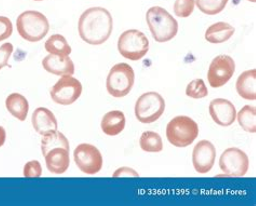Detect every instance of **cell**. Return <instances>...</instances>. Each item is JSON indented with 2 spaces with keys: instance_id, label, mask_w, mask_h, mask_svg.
<instances>
[{
  "instance_id": "6da1fadb",
  "label": "cell",
  "mask_w": 256,
  "mask_h": 206,
  "mask_svg": "<svg viewBox=\"0 0 256 206\" xmlns=\"http://www.w3.org/2000/svg\"><path fill=\"white\" fill-rule=\"evenodd\" d=\"M114 21L110 12L104 8H90L79 18L78 30L82 40L92 45L105 43L112 36Z\"/></svg>"
},
{
  "instance_id": "7a4b0ae2",
  "label": "cell",
  "mask_w": 256,
  "mask_h": 206,
  "mask_svg": "<svg viewBox=\"0 0 256 206\" xmlns=\"http://www.w3.org/2000/svg\"><path fill=\"white\" fill-rule=\"evenodd\" d=\"M146 22L154 39L159 43L172 40L178 32L176 19L161 6H152L147 11Z\"/></svg>"
},
{
  "instance_id": "3957f363",
  "label": "cell",
  "mask_w": 256,
  "mask_h": 206,
  "mask_svg": "<svg viewBox=\"0 0 256 206\" xmlns=\"http://www.w3.org/2000/svg\"><path fill=\"white\" fill-rule=\"evenodd\" d=\"M16 28L20 36L26 41L38 42L48 35L49 19L38 11H26L18 17Z\"/></svg>"
},
{
  "instance_id": "277c9868",
  "label": "cell",
  "mask_w": 256,
  "mask_h": 206,
  "mask_svg": "<svg viewBox=\"0 0 256 206\" xmlns=\"http://www.w3.org/2000/svg\"><path fill=\"white\" fill-rule=\"evenodd\" d=\"M198 135V123L188 116L175 117L166 125V138L175 147H188L196 141Z\"/></svg>"
},
{
  "instance_id": "5b68a950",
  "label": "cell",
  "mask_w": 256,
  "mask_h": 206,
  "mask_svg": "<svg viewBox=\"0 0 256 206\" xmlns=\"http://www.w3.org/2000/svg\"><path fill=\"white\" fill-rule=\"evenodd\" d=\"M136 82V72L129 64L119 63L110 69L106 80V88L114 97H124L132 91Z\"/></svg>"
},
{
  "instance_id": "8992f818",
  "label": "cell",
  "mask_w": 256,
  "mask_h": 206,
  "mask_svg": "<svg viewBox=\"0 0 256 206\" xmlns=\"http://www.w3.org/2000/svg\"><path fill=\"white\" fill-rule=\"evenodd\" d=\"M118 50L124 58L136 62L150 51V40L144 32L138 29L126 30L119 37Z\"/></svg>"
},
{
  "instance_id": "52a82bcc",
  "label": "cell",
  "mask_w": 256,
  "mask_h": 206,
  "mask_svg": "<svg viewBox=\"0 0 256 206\" xmlns=\"http://www.w3.org/2000/svg\"><path fill=\"white\" fill-rule=\"evenodd\" d=\"M166 101L157 92H147L140 95L136 104V119L142 123H154L164 115Z\"/></svg>"
},
{
  "instance_id": "ba28073f",
  "label": "cell",
  "mask_w": 256,
  "mask_h": 206,
  "mask_svg": "<svg viewBox=\"0 0 256 206\" xmlns=\"http://www.w3.org/2000/svg\"><path fill=\"white\" fill-rule=\"evenodd\" d=\"M82 94V84L77 78L64 75L51 90V98L58 105H72Z\"/></svg>"
},
{
  "instance_id": "9c48e42d",
  "label": "cell",
  "mask_w": 256,
  "mask_h": 206,
  "mask_svg": "<svg viewBox=\"0 0 256 206\" xmlns=\"http://www.w3.org/2000/svg\"><path fill=\"white\" fill-rule=\"evenodd\" d=\"M74 158L79 170L88 175L98 174L104 164L100 151L91 144H80L74 151Z\"/></svg>"
},
{
  "instance_id": "30bf717a",
  "label": "cell",
  "mask_w": 256,
  "mask_h": 206,
  "mask_svg": "<svg viewBox=\"0 0 256 206\" xmlns=\"http://www.w3.org/2000/svg\"><path fill=\"white\" fill-rule=\"evenodd\" d=\"M220 166L226 176H244L250 168V159L244 150L230 147L222 154Z\"/></svg>"
},
{
  "instance_id": "8fae6325",
  "label": "cell",
  "mask_w": 256,
  "mask_h": 206,
  "mask_svg": "<svg viewBox=\"0 0 256 206\" xmlns=\"http://www.w3.org/2000/svg\"><path fill=\"white\" fill-rule=\"evenodd\" d=\"M236 63L229 55L222 54L215 57L208 71V80L212 88H222L234 75Z\"/></svg>"
},
{
  "instance_id": "7c38bea8",
  "label": "cell",
  "mask_w": 256,
  "mask_h": 206,
  "mask_svg": "<svg viewBox=\"0 0 256 206\" xmlns=\"http://www.w3.org/2000/svg\"><path fill=\"white\" fill-rule=\"evenodd\" d=\"M216 159V148L210 141H200L194 148L192 163L200 174H206L210 172Z\"/></svg>"
},
{
  "instance_id": "4fadbf2b",
  "label": "cell",
  "mask_w": 256,
  "mask_h": 206,
  "mask_svg": "<svg viewBox=\"0 0 256 206\" xmlns=\"http://www.w3.org/2000/svg\"><path fill=\"white\" fill-rule=\"evenodd\" d=\"M210 115L216 124L229 126L237 119V109L228 99L216 98L210 103Z\"/></svg>"
},
{
  "instance_id": "5bb4252c",
  "label": "cell",
  "mask_w": 256,
  "mask_h": 206,
  "mask_svg": "<svg viewBox=\"0 0 256 206\" xmlns=\"http://www.w3.org/2000/svg\"><path fill=\"white\" fill-rule=\"evenodd\" d=\"M42 66L46 71L56 76L75 74V64L70 56L49 54L44 58Z\"/></svg>"
},
{
  "instance_id": "9a60e30c",
  "label": "cell",
  "mask_w": 256,
  "mask_h": 206,
  "mask_svg": "<svg viewBox=\"0 0 256 206\" xmlns=\"http://www.w3.org/2000/svg\"><path fill=\"white\" fill-rule=\"evenodd\" d=\"M32 122L34 129L42 135L56 131L58 128V123L54 114L46 107H39L34 111Z\"/></svg>"
},
{
  "instance_id": "2e32d148",
  "label": "cell",
  "mask_w": 256,
  "mask_h": 206,
  "mask_svg": "<svg viewBox=\"0 0 256 206\" xmlns=\"http://www.w3.org/2000/svg\"><path fill=\"white\" fill-rule=\"evenodd\" d=\"M44 158L46 168L53 174H64L70 168V158L68 149L63 147L54 148L50 150Z\"/></svg>"
},
{
  "instance_id": "e0dca14e",
  "label": "cell",
  "mask_w": 256,
  "mask_h": 206,
  "mask_svg": "<svg viewBox=\"0 0 256 206\" xmlns=\"http://www.w3.org/2000/svg\"><path fill=\"white\" fill-rule=\"evenodd\" d=\"M126 116L122 111L112 110L107 112L102 119V130L106 135H119L126 128Z\"/></svg>"
},
{
  "instance_id": "ac0fdd59",
  "label": "cell",
  "mask_w": 256,
  "mask_h": 206,
  "mask_svg": "<svg viewBox=\"0 0 256 206\" xmlns=\"http://www.w3.org/2000/svg\"><path fill=\"white\" fill-rule=\"evenodd\" d=\"M238 94L248 101H255L256 99V70H246L239 76L237 83H236Z\"/></svg>"
},
{
  "instance_id": "d6986e66",
  "label": "cell",
  "mask_w": 256,
  "mask_h": 206,
  "mask_svg": "<svg viewBox=\"0 0 256 206\" xmlns=\"http://www.w3.org/2000/svg\"><path fill=\"white\" fill-rule=\"evenodd\" d=\"M6 107L10 114L20 121H25L30 111V103L24 95L20 93H12L6 99Z\"/></svg>"
},
{
  "instance_id": "ffe728a7",
  "label": "cell",
  "mask_w": 256,
  "mask_h": 206,
  "mask_svg": "<svg viewBox=\"0 0 256 206\" xmlns=\"http://www.w3.org/2000/svg\"><path fill=\"white\" fill-rule=\"evenodd\" d=\"M234 34V27L225 22L211 25L206 31V40L210 43L218 44L228 41Z\"/></svg>"
},
{
  "instance_id": "44dd1931",
  "label": "cell",
  "mask_w": 256,
  "mask_h": 206,
  "mask_svg": "<svg viewBox=\"0 0 256 206\" xmlns=\"http://www.w3.org/2000/svg\"><path fill=\"white\" fill-rule=\"evenodd\" d=\"M58 147H63L68 150L70 148L68 139L66 138L63 133L56 130L50 133H46V134L44 135V138L42 141V151L44 156L48 154L50 150Z\"/></svg>"
},
{
  "instance_id": "7402d4cb",
  "label": "cell",
  "mask_w": 256,
  "mask_h": 206,
  "mask_svg": "<svg viewBox=\"0 0 256 206\" xmlns=\"http://www.w3.org/2000/svg\"><path fill=\"white\" fill-rule=\"evenodd\" d=\"M44 48L50 54L70 56L72 53V46L67 42L66 38L62 35H53L46 41Z\"/></svg>"
},
{
  "instance_id": "603a6c76",
  "label": "cell",
  "mask_w": 256,
  "mask_h": 206,
  "mask_svg": "<svg viewBox=\"0 0 256 206\" xmlns=\"http://www.w3.org/2000/svg\"><path fill=\"white\" fill-rule=\"evenodd\" d=\"M140 146L146 152H160L164 150L162 138L156 132H144L140 139Z\"/></svg>"
},
{
  "instance_id": "cb8c5ba5",
  "label": "cell",
  "mask_w": 256,
  "mask_h": 206,
  "mask_svg": "<svg viewBox=\"0 0 256 206\" xmlns=\"http://www.w3.org/2000/svg\"><path fill=\"white\" fill-rule=\"evenodd\" d=\"M237 119L240 126L244 131L256 133V109L254 106H244L237 114Z\"/></svg>"
},
{
  "instance_id": "d4e9b609",
  "label": "cell",
  "mask_w": 256,
  "mask_h": 206,
  "mask_svg": "<svg viewBox=\"0 0 256 206\" xmlns=\"http://www.w3.org/2000/svg\"><path fill=\"white\" fill-rule=\"evenodd\" d=\"M199 10L208 15H216L223 12L229 0H194Z\"/></svg>"
},
{
  "instance_id": "484cf974",
  "label": "cell",
  "mask_w": 256,
  "mask_h": 206,
  "mask_svg": "<svg viewBox=\"0 0 256 206\" xmlns=\"http://www.w3.org/2000/svg\"><path fill=\"white\" fill-rule=\"evenodd\" d=\"M186 95L194 99L204 98L208 95V86L202 79H196L192 80L186 88Z\"/></svg>"
},
{
  "instance_id": "4316f807",
  "label": "cell",
  "mask_w": 256,
  "mask_h": 206,
  "mask_svg": "<svg viewBox=\"0 0 256 206\" xmlns=\"http://www.w3.org/2000/svg\"><path fill=\"white\" fill-rule=\"evenodd\" d=\"M194 6H196L194 0H176L174 3V13L182 18L190 17L192 14Z\"/></svg>"
},
{
  "instance_id": "83f0119b",
  "label": "cell",
  "mask_w": 256,
  "mask_h": 206,
  "mask_svg": "<svg viewBox=\"0 0 256 206\" xmlns=\"http://www.w3.org/2000/svg\"><path fill=\"white\" fill-rule=\"evenodd\" d=\"M42 175V166L38 160H32L25 164L24 176L25 177H40Z\"/></svg>"
},
{
  "instance_id": "f1b7e54d",
  "label": "cell",
  "mask_w": 256,
  "mask_h": 206,
  "mask_svg": "<svg viewBox=\"0 0 256 206\" xmlns=\"http://www.w3.org/2000/svg\"><path fill=\"white\" fill-rule=\"evenodd\" d=\"M13 34V25L11 19L6 16H0V41L9 39Z\"/></svg>"
},
{
  "instance_id": "f546056e",
  "label": "cell",
  "mask_w": 256,
  "mask_h": 206,
  "mask_svg": "<svg viewBox=\"0 0 256 206\" xmlns=\"http://www.w3.org/2000/svg\"><path fill=\"white\" fill-rule=\"evenodd\" d=\"M13 53V45L12 43H4L2 46H0V70L6 66H8L9 59Z\"/></svg>"
},
{
  "instance_id": "4dcf8cb0",
  "label": "cell",
  "mask_w": 256,
  "mask_h": 206,
  "mask_svg": "<svg viewBox=\"0 0 256 206\" xmlns=\"http://www.w3.org/2000/svg\"><path fill=\"white\" fill-rule=\"evenodd\" d=\"M124 177V176H126V177H130V176H133V177H140V174L136 171L133 170L131 168H128V166H124V168L121 169H118L116 172H114V177Z\"/></svg>"
},
{
  "instance_id": "1f68e13d",
  "label": "cell",
  "mask_w": 256,
  "mask_h": 206,
  "mask_svg": "<svg viewBox=\"0 0 256 206\" xmlns=\"http://www.w3.org/2000/svg\"><path fill=\"white\" fill-rule=\"evenodd\" d=\"M6 139V132L4 126H0V147H2Z\"/></svg>"
},
{
  "instance_id": "d6a6232c",
  "label": "cell",
  "mask_w": 256,
  "mask_h": 206,
  "mask_svg": "<svg viewBox=\"0 0 256 206\" xmlns=\"http://www.w3.org/2000/svg\"><path fill=\"white\" fill-rule=\"evenodd\" d=\"M248 1H251V2H253V3H254V2L256 1V0H248Z\"/></svg>"
},
{
  "instance_id": "836d02e7",
  "label": "cell",
  "mask_w": 256,
  "mask_h": 206,
  "mask_svg": "<svg viewBox=\"0 0 256 206\" xmlns=\"http://www.w3.org/2000/svg\"><path fill=\"white\" fill-rule=\"evenodd\" d=\"M35 1H44V0H35Z\"/></svg>"
}]
</instances>
